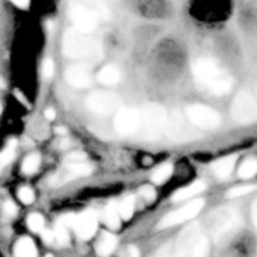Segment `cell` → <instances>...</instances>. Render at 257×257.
Here are the masks:
<instances>
[{"instance_id":"cell-1","label":"cell","mask_w":257,"mask_h":257,"mask_svg":"<svg viewBox=\"0 0 257 257\" xmlns=\"http://www.w3.org/2000/svg\"><path fill=\"white\" fill-rule=\"evenodd\" d=\"M193 74L201 84L217 95L227 94L232 88V78L212 59H198L193 67Z\"/></svg>"},{"instance_id":"cell-2","label":"cell","mask_w":257,"mask_h":257,"mask_svg":"<svg viewBox=\"0 0 257 257\" xmlns=\"http://www.w3.org/2000/svg\"><path fill=\"white\" fill-rule=\"evenodd\" d=\"M63 49L69 58L73 59L93 60L98 62L103 58L102 45L98 40L88 38L85 33L77 29L68 30L64 35Z\"/></svg>"},{"instance_id":"cell-3","label":"cell","mask_w":257,"mask_h":257,"mask_svg":"<svg viewBox=\"0 0 257 257\" xmlns=\"http://www.w3.org/2000/svg\"><path fill=\"white\" fill-rule=\"evenodd\" d=\"M141 135L146 140H156L167 128L168 117L165 108L156 103H147L141 109Z\"/></svg>"},{"instance_id":"cell-4","label":"cell","mask_w":257,"mask_h":257,"mask_svg":"<svg viewBox=\"0 0 257 257\" xmlns=\"http://www.w3.org/2000/svg\"><path fill=\"white\" fill-rule=\"evenodd\" d=\"M85 105L94 114L110 115L122 109V99L114 93L97 90L88 95Z\"/></svg>"},{"instance_id":"cell-5","label":"cell","mask_w":257,"mask_h":257,"mask_svg":"<svg viewBox=\"0 0 257 257\" xmlns=\"http://www.w3.org/2000/svg\"><path fill=\"white\" fill-rule=\"evenodd\" d=\"M233 119L241 124H248L257 119V100L251 93L240 92L235 97L231 107Z\"/></svg>"},{"instance_id":"cell-6","label":"cell","mask_w":257,"mask_h":257,"mask_svg":"<svg viewBox=\"0 0 257 257\" xmlns=\"http://www.w3.org/2000/svg\"><path fill=\"white\" fill-rule=\"evenodd\" d=\"M186 117L195 127L202 130H215L221 124V115L207 105H188L186 108Z\"/></svg>"},{"instance_id":"cell-7","label":"cell","mask_w":257,"mask_h":257,"mask_svg":"<svg viewBox=\"0 0 257 257\" xmlns=\"http://www.w3.org/2000/svg\"><path fill=\"white\" fill-rule=\"evenodd\" d=\"M197 127L188 120L187 117H183L180 112L173 110L168 118L167 133L175 141H191L200 137V133L196 130Z\"/></svg>"},{"instance_id":"cell-8","label":"cell","mask_w":257,"mask_h":257,"mask_svg":"<svg viewBox=\"0 0 257 257\" xmlns=\"http://www.w3.org/2000/svg\"><path fill=\"white\" fill-rule=\"evenodd\" d=\"M142 115L141 110L135 108H122L115 113L114 128L120 136H132L141 130Z\"/></svg>"},{"instance_id":"cell-9","label":"cell","mask_w":257,"mask_h":257,"mask_svg":"<svg viewBox=\"0 0 257 257\" xmlns=\"http://www.w3.org/2000/svg\"><path fill=\"white\" fill-rule=\"evenodd\" d=\"M203 205H205V202L202 200H195L188 203V205L183 206L180 210L168 213L167 216L162 218V221L158 225V228L163 230V228L172 227V226L180 225V223L196 217L200 213V211L202 210Z\"/></svg>"},{"instance_id":"cell-10","label":"cell","mask_w":257,"mask_h":257,"mask_svg":"<svg viewBox=\"0 0 257 257\" xmlns=\"http://www.w3.org/2000/svg\"><path fill=\"white\" fill-rule=\"evenodd\" d=\"M70 18L74 23L75 29L85 34L92 33L97 28L98 19H99L94 12L82 4L73 5L70 9Z\"/></svg>"},{"instance_id":"cell-11","label":"cell","mask_w":257,"mask_h":257,"mask_svg":"<svg viewBox=\"0 0 257 257\" xmlns=\"http://www.w3.org/2000/svg\"><path fill=\"white\" fill-rule=\"evenodd\" d=\"M97 216L92 211H85L82 215L78 216L74 225L75 233H77L80 240H89L90 237H93L95 231H97Z\"/></svg>"},{"instance_id":"cell-12","label":"cell","mask_w":257,"mask_h":257,"mask_svg":"<svg viewBox=\"0 0 257 257\" xmlns=\"http://www.w3.org/2000/svg\"><path fill=\"white\" fill-rule=\"evenodd\" d=\"M238 217L233 211L231 210H220L216 213L215 221L212 225V233L216 238L225 235L228 231L232 230L237 226Z\"/></svg>"},{"instance_id":"cell-13","label":"cell","mask_w":257,"mask_h":257,"mask_svg":"<svg viewBox=\"0 0 257 257\" xmlns=\"http://www.w3.org/2000/svg\"><path fill=\"white\" fill-rule=\"evenodd\" d=\"M65 80L74 88H88L92 84V74L85 65H74L65 72Z\"/></svg>"},{"instance_id":"cell-14","label":"cell","mask_w":257,"mask_h":257,"mask_svg":"<svg viewBox=\"0 0 257 257\" xmlns=\"http://www.w3.org/2000/svg\"><path fill=\"white\" fill-rule=\"evenodd\" d=\"M236 161H237L236 156H228V157L222 158V160H218L217 162L213 163V172L218 178L228 177L232 173L233 168H235Z\"/></svg>"},{"instance_id":"cell-15","label":"cell","mask_w":257,"mask_h":257,"mask_svg":"<svg viewBox=\"0 0 257 257\" xmlns=\"http://www.w3.org/2000/svg\"><path fill=\"white\" fill-rule=\"evenodd\" d=\"M14 253L17 257H37V247L29 237H23L17 241L14 246Z\"/></svg>"},{"instance_id":"cell-16","label":"cell","mask_w":257,"mask_h":257,"mask_svg":"<svg viewBox=\"0 0 257 257\" xmlns=\"http://www.w3.org/2000/svg\"><path fill=\"white\" fill-rule=\"evenodd\" d=\"M205 190V183L203 182H195L192 185L187 186V187H183L181 190H178L177 192L173 195L172 201L173 202H180V201H185L187 198L193 197V196H197L198 193H201Z\"/></svg>"},{"instance_id":"cell-17","label":"cell","mask_w":257,"mask_h":257,"mask_svg":"<svg viewBox=\"0 0 257 257\" xmlns=\"http://www.w3.org/2000/svg\"><path fill=\"white\" fill-rule=\"evenodd\" d=\"M98 82L102 83L104 85H114L120 80V73L113 65H107V67L102 68L100 72L97 75Z\"/></svg>"},{"instance_id":"cell-18","label":"cell","mask_w":257,"mask_h":257,"mask_svg":"<svg viewBox=\"0 0 257 257\" xmlns=\"http://www.w3.org/2000/svg\"><path fill=\"white\" fill-rule=\"evenodd\" d=\"M117 246V238L112 233L103 232L102 237L97 243V252L100 256H109Z\"/></svg>"},{"instance_id":"cell-19","label":"cell","mask_w":257,"mask_h":257,"mask_svg":"<svg viewBox=\"0 0 257 257\" xmlns=\"http://www.w3.org/2000/svg\"><path fill=\"white\" fill-rule=\"evenodd\" d=\"M120 213H119V207L114 205V203H109V205L105 207L104 211V221L107 223L108 227L115 228L119 227L120 225Z\"/></svg>"},{"instance_id":"cell-20","label":"cell","mask_w":257,"mask_h":257,"mask_svg":"<svg viewBox=\"0 0 257 257\" xmlns=\"http://www.w3.org/2000/svg\"><path fill=\"white\" fill-rule=\"evenodd\" d=\"M79 4L89 8L92 12H94L97 14V17L99 19L107 20L109 18V10L107 9V7L100 0H79Z\"/></svg>"},{"instance_id":"cell-21","label":"cell","mask_w":257,"mask_h":257,"mask_svg":"<svg viewBox=\"0 0 257 257\" xmlns=\"http://www.w3.org/2000/svg\"><path fill=\"white\" fill-rule=\"evenodd\" d=\"M210 251V241L206 236L198 237L192 248V257H207Z\"/></svg>"},{"instance_id":"cell-22","label":"cell","mask_w":257,"mask_h":257,"mask_svg":"<svg viewBox=\"0 0 257 257\" xmlns=\"http://www.w3.org/2000/svg\"><path fill=\"white\" fill-rule=\"evenodd\" d=\"M238 175L242 178H251L257 175V160L255 158H250L246 160L245 162L241 165L240 170H238Z\"/></svg>"},{"instance_id":"cell-23","label":"cell","mask_w":257,"mask_h":257,"mask_svg":"<svg viewBox=\"0 0 257 257\" xmlns=\"http://www.w3.org/2000/svg\"><path fill=\"white\" fill-rule=\"evenodd\" d=\"M40 165V157L38 155H30L28 156L24 160L22 166V171L25 175H33L34 172H37L38 167Z\"/></svg>"},{"instance_id":"cell-24","label":"cell","mask_w":257,"mask_h":257,"mask_svg":"<svg viewBox=\"0 0 257 257\" xmlns=\"http://www.w3.org/2000/svg\"><path fill=\"white\" fill-rule=\"evenodd\" d=\"M173 172V167L171 165H163L153 173L152 176V181L157 185H161V183L166 182V181L170 178V176L172 175Z\"/></svg>"},{"instance_id":"cell-25","label":"cell","mask_w":257,"mask_h":257,"mask_svg":"<svg viewBox=\"0 0 257 257\" xmlns=\"http://www.w3.org/2000/svg\"><path fill=\"white\" fill-rule=\"evenodd\" d=\"M135 197H125L123 202L119 205V213L122 216L123 220H130L133 216V211H135Z\"/></svg>"},{"instance_id":"cell-26","label":"cell","mask_w":257,"mask_h":257,"mask_svg":"<svg viewBox=\"0 0 257 257\" xmlns=\"http://www.w3.org/2000/svg\"><path fill=\"white\" fill-rule=\"evenodd\" d=\"M68 170L70 171L73 176H77V177H84L92 173V167L89 165H87L85 162H78V163H72V165H67Z\"/></svg>"},{"instance_id":"cell-27","label":"cell","mask_w":257,"mask_h":257,"mask_svg":"<svg viewBox=\"0 0 257 257\" xmlns=\"http://www.w3.org/2000/svg\"><path fill=\"white\" fill-rule=\"evenodd\" d=\"M28 227L33 231V232H42L44 230V218L39 213H32L28 217Z\"/></svg>"},{"instance_id":"cell-28","label":"cell","mask_w":257,"mask_h":257,"mask_svg":"<svg viewBox=\"0 0 257 257\" xmlns=\"http://www.w3.org/2000/svg\"><path fill=\"white\" fill-rule=\"evenodd\" d=\"M67 227L68 226H65L62 221H59V222L55 225V238H57V241L60 245H65V243H68V241H69V235H68Z\"/></svg>"},{"instance_id":"cell-29","label":"cell","mask_w":257,"mask_h":257,"mask_svg":"<svg viewBox=\"0 0 257 257\" xmlns=\"http://www.w3.org/2000/svg\"><path fill=\"white\" fill-rule=\"evenodd\" d=\"M256 188L257 186H238V187H233L227 192V197L228 198L241 197V196L252 192V191H255Z\"/></svg>"},{"instance_id":"cell-30","label":"cell","mask_w":257,"mask_h":257,"mask_svg":"<svg viewBox=\"0 0 257 257\" xmlns=\"http://www.w3.org/2000/svg\"><path fill=\"white\" fill-rule=\"evenodd\" d=\"M19 198L24 205H30V203H33V201H34L35 196L34 192H33L29 187H23L22 190L19 191Z\"/></svg>"},{"instance_id":"cell-31","label":"cell","mask_w":257,"mask_h":257,"mask_svg":"<svg viewBox=\"0 0 257 257\" xmlns=\"http://www.w3.org/2000/svg\"><path fill=\"white\" fill-rule=\"evenodd\" d=\"M42 73L45 78H50L53 75V73H54V64H53V60L50 58H47L43 62Z\"/></svg>"},{"instance_id":"cell-32","label":"cell","mask_w":257,"mask_h":257,"mask_svg":"<svg viewBox=\"0 0 257 257\" xmlns=\"http://www.w3.org/2000/svg\"><path fill=\"white\" fill-rule=\"evenodd\" d=\"M87 156L82 152H73L69 156H67L65 158V165H72V163H78V162H84Z\"/></svg>"},{"instance_id":"cell-33","label":"cell","mask_w":257,"mask_h":257,"mask_svg":"<svg viewBox=\"0 0 257 257\" xmlns=\"http://www.w3.org/2000/svg\"><path fill=\"white\" fill-rule=\"evenodd\" d=\"M14 158V152H13V148L9 147L8 150H5L4 152L0 156V167H5L8 163H10Z\"/></svg>"},{"instance_id":"cell-34","label":"cell","mask_w":257,"mask_h":257,"mask_svg":"<svg viewBox=\"0 0 257 257\" xmlns=\"http://www.w3.org/2000/svg\"><path fill=\"white\" fill-rule=\"evenodd\" d=\"M141 196H142L147 202H152L156 198L155 188L151 187V186H145V187H142V190H141Z\"/></svg>"},{"instance_id":"cell-35","label":"cell","mask_w":257,"mask_h":257,"mask_svg":"<svg viewBox=\"0 0 257 257\" xmlns=\"http://www.w3.org/2000/svg\"><path fill=\"white\" fill-rule=\"evenodd\" d=\"M42 238L45 243H52L55 238V233L50 230H43Z\"/></svg>"},{"instance_id":"cell-36","label":"cell","mask_w":257,"mask_h":257,"mask_svg":"<svg viewBox=\"0 0 257 257\" xmlns=\"http://www.w3.org/2000/svg\"><path fill=\"white\" fill-rule=\"evenodd\" d=\"M4 211H5V213H7V215L15 216V215H17V212H18V208H17V206L14 205V203L10 202V201H8V202L4 205Z\"/></svg>"},{"instance_id":"cell-37","label":"cell","mask_w":257,"mask_h":257,"mask_svg":"<svg viewBox=\"0 0 257 257\" xmlns=\"http://www.w3.org/2000/svg\"><path fill=\"white\" fill-rule=\"evenodd\" d=\"M128 257H140V250L136 246H130L128 247Z\"/></svg>"},{"instance_id":"cell-38","label":"cell","mask_w":257,"mask_h":257,"mask_svg":"<svg viewBox=\"0 0 257 257\" xmlns=\"http://www.w3.org/2000/svg\"><path fill=\"white\" fill-rule=\"evenodd\" d=\"M44 115L48 120H54L55 115L57 114H55V110L53 109V108H48V109L44 112Z\"/></svg>"},{"instance_id":"cell-39","label":"cell","mask_w":257,"mask_h":257,"mask_svg":"<svg viewBox=\"0 0 257 257\" xmlns=\"http://www.w3.org/2000/svg\"><path fill=\"white\" fill-rule=\"evenodd\" d=\"M12 2L14 3V4L17 5V7H19V8H27L28 5H29L30 0H12Z\"/></svg>"},{"instance_id":"cell-40","label":"cell","mask_w":257,"mask_h":257,"mask_svg":"<svg viewBox=\"0 0 257 257\" xmlns=\"http://www.w3.org/2000/svg\"><path fill=\"white\" fill-rule=\"evenodd\" d=\"M252 220H253V223H255V226L257 228V200L253 202V205H252Z\"/></svg>"},{"instance_id":"cell-41","label":"cell","mask_w":257,"mask_h":257,"mask_svg":"<svg viewBox=\"0 0 257 257\" xmlns=\"http://www.w3.org/2000/svg\"><path fill=\"white\" fill-rule=\"evenodd\" d=\"M157 257H170V250H168L167 246H165L163 248H161V251L158 252Z\"/></svg>"},{"instance_id":"cell-42","label":"cell","mask_w":257,"mask_h":257,"mask_svg":"<svg viewBox=\"0 0 257 257\" xmlns=\"http://www.w3.org/2000/svg\"><path fill=\"white\" fill-rule=\"evenodd\" d=\"M57 133H60V135H65V133H67V130H64L63 127H59V128H57Z\"/></svg>"},{"instance_id":"cell-43","label":"cell","mask_w":257,"mask_h":257,"mask_svg":"<svg viewBox=\"0 0 257 257\" xmlns=\"http://www.w3.org/2000/svg\"><path fill=\"white\" fill-rule=\"evenodd\" d=\"M45 257H53V256H52V255H47Z\"/></svg>"}]
</instances>
